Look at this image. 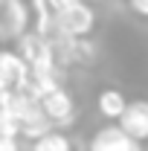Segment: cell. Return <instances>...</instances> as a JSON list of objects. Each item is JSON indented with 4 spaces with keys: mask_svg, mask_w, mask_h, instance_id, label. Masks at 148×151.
I'll return each mask as SVG.
<instances>
[{
    "mask_svg": "<svg viewBox=\"0 0 148 151\" xmlns=\"http://www.w3.org/2000/svg\"><path fill=\"white\" fill-rule=\"evenodd\" d=\"M6 108L12 111L15 122H18V134L26 137V139H32V142L52 131V122L44 116V111H41V105H38L35 99H29V96H23V93L15 90Z\"/></svg>",
    "mask_w": 148,
    "mask_h": 151,
    "instance_id": "1",
    "label": "cell"
},
{
    "mask_svg": "<svg viewBox=\"0 0 148 151\" xmlns=\"http://www.w3.org/2000/svg\"><path fill=\"white\" fill-rule=\"evenodd\" d=\"M18 58L26 64L29 73H58L61 67L55 64V55L50 50V44L35 32H23L18 38Z\"/></svg>",
    "mask_w": 148,
    "mask_h": 151,
    "instance_id": "2",
    "label": "cell"
},
{
    "mask_svg": "<svg viewBox=\"0 0 148 151\" xmlns=\"http://www.w3.org/2000/svg\"><path fill=\"white\" fill-rule=\"evenodd\" d=\"M55 23H58V32L61 35L73 38V41H84V38H90L93 26H96V12H93V6H87L81 0V3L70 6V9L58 12Z\"/></svg>",
    "mask_w": 148,
    "mask_h": 151,
    "instance_id": "3",
    "label": "cell"
},
{
    "mask_svg": "<svg viewBox=\"0 0 148 151\" xmlns=\"http://www.w3.org/2000/svg\"><path fill=\"white\" fill-rule=\"evenodd\" d=\"M116 128L125 134L128 139H134V142L142 145V142L148 139V102L145 99L128 102L125 111H122V116L116 119Z\"/></svg>",
    "mask_w": 148,
    "mask_h": 151,
    "instance_id": "4",
    "label": "cell"
},
{
    "mask_svg": "<svg viewBox=\"0 0 148 151\" xmlns=\"http://www.w3.org/2000/svg\"><path fill=\"white\" fill-rule=\"evenodd\" d=\"M38 105H41L44 116H47L52 125H73V119H75V99L67 93L64 87L47 93Z\"/></svg>",
    "mask_w": 148,
    "mask_h": 151,
    "instance_id": "5",
    "label": "cell"
},
{
    "mask_svg": "<svg viewBox=\"0 0 148 151\" xmlns=\"http://www.w3.org/2000/svg\"><path fill=\"white\" fill-rule=\"evenodd\" d=\"M29 26V9L23 0H6L0 9V35L20 38Z\"/></svg>",
    "mask_w": 148,
    "mask_h": 151,
    "instance_id": "6",
    "label": "cell"
},
{
    "mask_svg": "<svg viewBox=\"0 0 148 151\" xmlns=\"http://www.w3.org/2000/svg\"><path fill=\"white\" fill-rule=\"evenodd\" d=\"M90 151H142V145L128 139L116 125H105V128H99L93 134Z\"/></svg>",
    "mask_w": 148,
    "mask_h": 151,
    "instance_id": "7",
    "label": "cell"
},
{
    "mask_svg": "<svg viewBox=\"0 0 148 151\" xmlns=\"http://www.w3.org/2000/svg\"><path fill=\"white\" fill-rule=\"evenodd\" d=\"M26 64L18 58L15 50H0V87H6V90H18L20 84H23V78H26Z\"/></svg>",
    "mask_w": 148,
    "mask_h": 151,
    "instance_id": "8",
    "label": "cell"
},
{
    "mask_svg": "<svg viewBox=\"0 0 148 151\" xmlns=\"http://www.w3.org/2000/svg\"><path fill=\"white\" fill-rule=\"evenodd\" d=\"M96 105H99V113H102L105 119L116 122V119L122 116V111H125L128 99H125L122 90H116V87H105V90L99 93V99H96Z\"/></svg>",
    "mask_w": 148,
    "mask_h": 151,
    "instance_id": "9",
    "label": "cell"
},
{
    "mask_svg": "<svg viewBox=\"0 0 148 151\" xmlns=\"http://www.w3.org/2000/svg\"><path fill=\"white\" fill-rule=\"evenodd\" d=\"M32 151H73V142H70V137H64V134L50 131V134H44L41 139H35Z\"/></svg>",
    "mask_w": 148,
    "mask_h": 151,
    "instance_id": "10",
    "label": "cell"
},
{
    "mask_svg": "<svg viewBox=\"0 0 148 151\" xmlns=\"http://www.w3.org/2000/svg\"><path fill=\"white\" fill-rule=\"evenodd\" d=\"M0 137L3 139H18V122L9 108H0Z\"/></svg>",
    "mask_w": 148,
    "mask_h": 151,
    "instance_id": "11",
    "label": "cell"
},
{
    "mask_svg": "<svg viewBox=\"0 0 148 151\" xmlns=\"http://www.w3.org/2000/svg\"><path fill=\"white\" fill-rule=\"evenodd\" d=\"M75 3H81V0H47V6H50V12H64V9H70V6H75Z\"/></svg>",
    "mask_w": 148,
    "mask_h": 151,
    "instance_id": "12",
    "label": "cell"
},
{
    "mask_svg": "<svg viewBox=\"0 0 148 151\" xmlns=\"http://www.w3.org/2000/svg\"><path fill=\"white\" fill-rule=\"evenodd\" d=\"M131 3V12L139 15V18H148V0H128Z\"/></svg>",
    "mask_w": 148,
    "mask_h": 151,
    "instance_id": "13",
    "label": "cell"
},
{
    "mask_svg": "<svg viewBox=\"0 0 148 151\" xmlns=\"http://www.w3.org/2000/svg\"><path fill=\"white\" fill-rule=\"evenodd\" d=\"M0 151H20L18 139H3V137H0Z\"/></svg>",
    "mask_w": 148,
    "mask_h": 151,
    "instance_id": "14",
    "label": "cell"
},
{
    "mask_svg": "<svg viewBox=\"0 0 148 151\" xmlns=\"http://www.w3.org/2000/svg\"><path fill=\"white\" fill-rule=\"evenodd\" d=\"M9 99H12V90L0 87V108H6V105H9Z\"/></svg>",
    "mask_w": 148,
    "mask_h": 151,
    "instance_id": "15",
    "label": "cell"
},
{
    "mask_svg": "<svg viewBox=\"0 0 148 151\" xmlns=\"http://www.w3.org/2000/svg\"><path fill=\"white\" fill-rule=\"evenodd\" d=\"M3 3H6V0H0V9H3Z\"/></svg>",
    "mask_w": 148,
    "mask_h": 151,
    "instance_id": "16",
    "label": "cell"
},
{
    "mask_svg": "<svg viewBox=\"0 0 148 151\" xmlns=\"http://www.w3.org/2000/svg\"><path fill=\"white\" fill-rule=\"evenodd\" d=\"M84 3H96V0H84Z\"/></svg>",
    "mask_w": 148,
    "mask_h": 151,
    "instance_id": "17",
    "label": "cell"
}]
</instances>
